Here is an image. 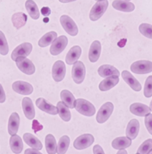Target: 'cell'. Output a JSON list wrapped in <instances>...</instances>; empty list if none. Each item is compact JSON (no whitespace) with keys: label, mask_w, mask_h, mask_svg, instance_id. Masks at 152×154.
Wrapping results in <instances>:
<instances>
[{"label":"cell","mask_w":152,"mask_h":154,"mask_svg":"<svg viewBox=\"0 0 152 154\" xmlns=\"http://www.w3.org/2000/svg\"><path fill=\"white\" fill-rule=\"evenodd\" d=\"M101 51V44L99 41H95L91 44L89 51V60L92 63L97 62Z\"/></svg>","instance_id":"cell-20"},{"label":"cell","mask_w":152,"mask_h":154,"mask_svg":"<svg viewBox=\"0 0 152 154\" xmlns=\"http://www.w3.org/2000/svg\"><path fill=\"white\" fill-rule=\"evenodd\" d=\"M27 20L28 16L23 13H15L11 18L13 25L18 30L25 25Z\"/></svg>","instance_id":"cell-28"},{"label":"cell","mask_w":152,"mask_h":154,"mask_svg":"<svg viewBox=\"0 0 152 154\" xmlns=\"http://www.w3.org/2000/svg\"><path fill=\"white\" fill-rule=\"evenodd\" d=\"M20 123V118L18 113H12L10 116L8 123V132L10 135H15L18 132Z\"/></svg>","instance_id":"cell-22"},{"label":"cell","mask_w":152,"mask_h":154,"mask_svg":"<svg viewBox=\"0 0 152 154\" xmlns=\"http://www.w3.org/2000/svg\"><path fill=\"white\" fill-rule=\"evenodd\" d=\"M61 99L62 102L69 107L73 109L75 107L76 99L74 95L68 90H63L61 92Z\"/></svg>","instance_id":"cell-25"},{"label":"cell","mask_w":152,"mask_h":154,"mask_svg":"<svg viewBox=\"0 0 152 154\" xmlns=\"http://www.w3.org/2000/svg\"><path fill=\"white\" fill-rule=\"evenodd\" d=\"M152 140L148 139L142 143L138 150L137 154H147L152 152Z\"/></svg>","instance_id":"cell-34"},{"label":"cell","mask_w":152,"mask_h":154,"mask_svg":"<svg viewBox=\"0 0 152 154\" xmlns=\"http://www.w3.org/2000/svg\"><path fill=\"white\" fill-rule=\"evenodd\" d=\"M108 7V1H97L89 13V18L92 21H96L101 18Z\"/></svg>","instance_id":"cell-2"},{"label":"cell","mask_w":152,"mask_h":154,"mask_svg":"<svg viewBox=\"0 0 152 154\" xmlns=\"http://www.w3.org/2000/svg\"><path fill=\"white\" fill-rule=\"evenodd\" d=\"M68 43V40L66 36H61L53 42L50 48V52L53 56L60 54L66 49Z\"/></svg>","instance_id":"cell-9"},{"label":"cell","mask_w":152,"mask_h":154,"mask_svg":"<svg viewBox=\"0 0 152 154\" xmlns=\"http://www.w3.org/2000/svg\"><path fill=\"white\" fill-rule=\"evenodd\" d=\"M94 142V136L89 134H85L79 136L75 140L74 146L76 149L83 150L89 148Z\"/></svg>","instance_id":"cell-8"},{"label":"cell","mask_w":152,"mask_h":154,"mask_svg":"<svg viewBox=\"0 0 152 154\" xmlns=\"http://www.w3.org/2000/svg\"><path fill=\"white\" fill-rule=\"evenodd\" d=\"M113 8L117 11L123 12H132L135 9V5L129 1H114L112 3Z\"/></svg>","instance_id":"cell-19"},{"label":"cell","mask_w":152,"mask_h":154,"mask_svg":"<svg viewBox=\"0 0 152 154\" xmlns=\"http://www.w3.org/2000/svg\"><path fill=\"white\" fill-rule=\"evenodd\" d=\"M119 79L117 76L108 77L102 80L99 84V90L101 91H107L115 87L118 83Z\"/></svg>","instance_id":"cell-23"},{"label":"cell","mask_w":152,"mask_h":154,"mask_svg":"<svg viewBox=\"0 0 152 154\" xmlns=\"http://www.w3.org/2000/svg\"><path fill=\"white\" fill-rule=\"evenodd\" d=\"M132 143L131 139L127 137H119L112 142V146L115 149H124L129 147Z\"/></svg>","instance_id":"cell-27"},{"label":"cell","mask_w":152,"mask_h":154,"mask_svg":"<svg viewBox=\"0 0 152 154\" xmlns=\"http://www.w3.org/2000/svg\"><path fill=\"white\" fill-rule=\"evenodd\" d=\"M85 67L83 62L77 61L74 64L72 69V77L77 84L83 82L85 77Z\"/></svg>","instance_id":"cell-4"},{"label":"cell","mask_w":152,"mask_h":154,"mask_svg":"<svg viewBox=\"0 0 152 154\" xmlns=\"http://www.w3.org/2000/svg\"><path fill=\"white\" fill-rule=\"evenodd\" d=\"M130 110L133 114L138 116H145L152 112V109L148 106L141 103H133L130 106Z\"/></svg>","instance_id":"cell-15"},{"label":"cell","mask_w":152,"mask_h":154,"mask_svg":"<svg viewBox=\"0 0 152 154\" xmlns=\"http://www.w3.org/2000/svg\"><path fill=\"white\" fill-rule=\"evenodd\" d=\"M152 76L150 75L148 77L145 84L144 94L146 98H150L152 96Z\"/></svg>","instance_id":"cell-37"},{"label":"cell","mask_w":152,"mask_h":154,"mask_svg":"<svg viewBox=\"0 0 152 154\" xmlns=\"http://www.w3.org/2000/svg\"><path fill=\"white\" fill-rule=\"evenodd\" d=\"M140 124L137 119L130 120L126 129V135L131 140H134L137 137L139 131Z\"/></svg>","instance_id":"cell-17"},{"label":"cell","mask_w":152,"mask_h":154,"mask_svg":"<svg viewBox=\"0 0 152 154\" xmlns=\"http://www.w3.org/2000/svg\"><path fill=\"white\" fill-rule=\"evenodd\" d=\"M13 89L16 92L22 95H30L33 91V86L28 82L17 81L13 83Z\"/></svg>","instance_id":"cell-12"},{"label":"cell","mask_w":152,"mask_h":154,"mask_svg":"<svg viewBox=\"0 0 152 154\" xmlns=\"http://www.w3.org/2000/svg\"><path fill=\"white\" fill-rule=\"evenodd\" d=\"M23 139L26 143L33 149L40 150L43 147L40 141L32 134L28 133L24 134L23 135Z\"/></svg>","instance_id":"cell-24"},{"label":"cell","mask_w":152,"mask_h":154,"mask_svg":"<svg viewBox=\"0 0 152 154\" xmlns=\"http://www.w3.org/2000/svg\"><path fill=\"white\" fill-rule=\"evenodd\" d=\"M46 150L49 154H55L57 152L56 140L51 134H48L45 138Z\"/></svg>","instance_id":"cell-31"},{"label":"cell","mask_w":152,"mask_h":154,"mask_svg":"<svg viewBox=\"0 0 152 154\" xmlns=\"http://www.w3.org/2000/svg\"><path fill=\"white\" fill-rule=\"evenodd\" d=\"M122 77L127 84L134 91L139 92L142 90V85L130 72L126 70L123 71L122 72Z\"/></svg>","instance_id":"cell-14"},{"label":"cell","mask_w":152,"mask_h":154,"mask_svg":"<svg viewBox=\"0 0 152 154\" xmlns=\"http://www.w3.org/2000/svg\"><path fill=\"white\" fill-rule=\"evenodd\" d=\"M25 154H41L40 152H38V150H34L33 149H26L25 152H24Z\"/></svg>","instance_id":"cell-43"},{"label":"cell","mask_w":152,"mask_h":154,"mask_svg":"<svg viewBox=\"0 0 152 154\" xmlns=\"http://www.w3.org/2000/svg\"><path fill=\"white\" fill-rule=\"evenodd\" d=\"M145 126L146 127L147 131L149 132V133L152 135V114L151 113H149L147 115L145 116Z\"/></svg>","instance_id":"cell-38"},{"label":"cell","mask_w":152,"mask_h":154,"mask_svg":"<svg viewBox=\"0 0 152 154\" xmlns=\"http://www.w3.org/2000/svg\"><path fill=\"white\" fill-rule=\"evenodd\" d=\"M130 69L136 74H147L152 72V63L149 60H139L134 62Z\"/></svg>","instance_id":"cell-6"},{"label":"cell","mask_w":152,"mask_h":154,"mask_svg":"<svg viewBox=\"0 0 152 154\" xmlns=\"http://www.w3.org/2000/svg\"><path fill=\"white\" fill-rule=\"evenodd\" d=\"M66 73V67L62 60L56 61L52 68V77L56 82H60L63 80Z\"/></svg>","instance_id":"cell-10"},{"label":"cell","mask_w":152,"mask_h":154,"mask_svg":"<svg viewBox=\"0 0 152 154\" xmlns=\"http://www.w3.org/2000/svg\"><path fill=\"white\" fill-rule=\"evenodd\" d=\"M41 11L42 14L44 16H48L49 15L51 14V9H49V7H43V8L41 9Z\"/></svg>","instance_id":"cell-41"},{"label":"cell","mask_w":152,"mask_h":154,"mask_svg":"<svg viewBox=\"0 0 152 154\" xmlns=\"http://www.w3.org/2000/svg\"><path fill=\"white\" fill-rule=\"evenodd\" d=\"M62 27L70 36H75L78 33V29L72 18L66 15H62L60 18Z\"/></svg>","instance_id":"cell-7"},{"label":"cell","mask_w":152,"mask_h":154,"mask_svg":"<svg viewBox=\"0 0 152 154\" xmlns=\"http://www.w3.org/2000/svg\"><path fill=\"white\" fill-rule=\"evenodd\" d=\"M10 146L11 150L15 154H20L23 149V143L20 136L17 135L10 137Z\"/></svg>","instance_id":"cell-26"},{"label":"cell","mask_w":152,"mask_h":154,"mask_svg":"<svg viewBox=\"0 0 152 154\" xmlns=\"http://www.w3.org/2000/svg\"><path fill=\"white\" fill-rule=\"evenodd\" d=\"M75 108L79 113L86 116H92L96 112L94 106L89 101L83 99L76 100Z\"/></svg>","instance_id":"cell-1"},{"label":"cell","mask_w":152,"mask_h":154,"mask_svg":"<svg viewBox=\"0 0 152 154\" xmlns=\"http://www.w3.org/2000/svg\"><path fill=\"white\" fill-rule=\"evenodd\" d=\"M5 100V95L2 86L1 85V103H4Z\"/></svg>","instance_id":"cell-42"},{"label":"cell","mask_w":152,"mask_h":154,"mask_svg":"<svg viewBox=\"0 0 152 154\" xmlns=\"http://www.w3.org/2000/svg\"><path fill=\"white\" fill-rule=\"evenodd\" d=\"M25 7L29 15L33 20H38L40 17V13L38 7L34 1L32 0L26 1Z\"/></svg>","instance_id":"cell-30"},{"label":"cell","mask_w":152,"mask_h":154,"mask_svg":"<svg viewBox=\"0 0 152 154\" xmlns=\"http://www.w3.org/2000/svg\"><path fill=\"white\" fill-rule=\"evenodd\" d=\"M93 153L96 154H104L103 149L99 144L95 145L93 147Z\"/></svg>","instance_id":"cell-40"},{"label":"cell","mask_w":152,"mask_h":154,"mask_svg":"<svg viewBox=\"0 0 152 154\" xmlns=\"http://www.w3.org/2000/svg\"><path fill=\"white\" fill-rule=\"evenodd\" d=\"M0 52L1 54L5 56L9 52V47L4 34L0 32Z\"/></svg>","instance_id":"cell-35"},{"label":"cell","mask_w":152,"mask_h":154,"mask_svg":"<svg viewBox=\"0 0 152 154\" xmlns=\"http://www.w3.org/2000/svg\"><path fill=\"white\" fill-rule=\"evenodd\" d=\"M36 106L40 110H42L46 113H48L51 115H56L58 113V108L55 106L51 105L48 103L43 98H38L36 100Z\"/></svg>","instance_id":"cell-13"},{"label":"cell","mask_w":152,"mask_h":154,"mask_svg":"<svg viewBox=\"0 0 152 154\" xmlns=\"http://www.w3.org/2000/svg\"><path fill=\"white\" fill-rule=\"evenodd\" d=\"M99 75L102 78L117 76L120 75L119 71L115 67L110 65H104L99 67L98 70Z\"/></svg>","instance_id":"cell-18"},{"label":"cell","mask_w":152,"mask_h":154,"mask_svg":"<svg viewBox=\"0 0 152 154\" xmlns=\"http://www.w3.org/2000/svg\"><path fill=\"white\" fill-rule=\"evenodd\" d=\"M70 142V140L68 136H62L58 141L57 152L59 154H66L68 149Z\"/></svg>","instance_id":"cell-33"},{"label":"cell","mask_w":152,"mask_h":154,"mask_svg":"<svg viewBox=\"0 0 152 154\" xmlns=\"http://www.w3.org/2000/svg\"><path fill=\"white\" fill-rule=\"evenodd\" d=\"M42 128H43V126L41 125L37 120H33L32 122V129L34 131L35 133H37V131L42 130Z\"/></svg>","instance_id":"cell-39"},{"label":"cell","mask_w":152,"mask_h":154,"mask_svg":"<svg viewBox=\"0 0 152 154\" xmlns=\"http://www.w3.org/2000/svg\"><path fill=\"white\" fill-rule=\"evenodd\" d=\"M32 45L30 43H24L17 46L11 54V59L16 62L21 58H26L30 54L32 50Z\"/></svg>","instance_id":"cell-3"},{"label":"cell","mask_w":152,"mask_h":154,"mask_svg":"<svg viewBox=\"0 0 152 154\" xmlns=\"http://www.w3.org/2000/svg\"><path fill=\"white\" fill-rule=\"evenodd\" d=\"M114 105L110 102L105 103L100 108L96 115V119L99 123L106 122L112 115L114 110Z\"/></svg>","instance_id":"cell-5"},{"label":"cell","mask_w":152,"mask_h":154,"mask_svg":"<svg viewBox=\"0 0 152 154\" xmlns=\"http://www.w3.org/2000/svg\"><path fill=\"white\" fill-rule=\"evenodd\" d=\"M140 32L148 38L152 39V25L147 23H142L139 27Z\"/></svg>","instance_id":"cell-36"},{"label":"cell","mask_w":152,"mask_h":154,"mask_svg":"<svg viewBox=\"0 0 152 154\" xmlns=\"http://www.w3.org/2000/svg\"><path fill=\"white\" fill-rule=\"evenodd\" d=\"M16 64L22 72L26 75H31L34 73L36 67L32 61L26 58H21L17 60Z\"/></svg>","instance_id":"cell-11"},{"label":"cell","mask_w":152,"mask_h":154,"mask_svg":"<svg viewBox=\"0 0 152 154\" xmlns=\"http://www.w3.org/2000/svg\"><path fill=\"white\" fill-rule=\"evenodd\" d=\"M81 54V48L78 45L72 47L66 54V62L67 64H74L79 58Z\"/></svg>","instance_id":"cell-21"},{"label":"cell","mask_w":152,"mask_h":154,"mask_svg":"<svg viewBox=\"0 0 152 154\" xmlns=\"http://www.w3.org/2000/svg\"><path fill=\"white\" fill-rule=\"evenodd\" d=\"M57 34L55 31H51L46 33L42 36L38 42L39 46L41 48H45L52 43L56 38Z\"/></svg>","instance_id":"cell-29"},{"label":"cell","mask_w":152,"mask_h":154,"mask_svg":"<svg viewBox=\"0 0 152 154\" xmlns=\"http://www.w3.org/2000/svg\"><path fill=\"white\" fill-rule=\"evenodd\" d=\"M22 107L26 117L29 120L33 119L36 116V112L32 101L30 98L28 97L23 98Z\"/></svg>","instance_id":"cell-16"},{"label":"cell","mask_w":152,"mask_h":154,"mask_svg":"<svg viewBox=\"0 0 152 154\" xmlns=\"http://www.w3.org/2000/svg\"><path fill=\"white\" fill-rule=\"evenodd\" d=\"M59 116L64 121L68 122L71 119V113L63 102L59 101L57 104Z\"/></svg>","instance_id":"cell-32"}]
</instances>
